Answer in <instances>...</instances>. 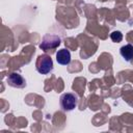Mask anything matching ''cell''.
I'll use <instances>...</instances> for the list:
<instances>
[{
    "label": "cell",
    "instance_id": "cell-1",
    "mask_svg": "<svg viewBox=\"0 0 133 133\" xmlns=\"http://www.w3.org/2000/svg\"><path fill=\"white\" fill-rule=\"evenodd\" d=\"M78 104V97L73 92H64L59 98V105L62 111L69 112L74 110Z\"/></svg>",
    "mask_w": 133,
    "mask_h": 133
},
{
    "label": "cell",
    "instance_id": "cell-2",
    "mask_svg": "<svg viewBox=\"0 0 133 133\" xmlns=\"http://www.w3.org/2000/svg\"><path fill=\"white\" fill-rule=\"evenodd\" d=\"M36 71L42 75H47L53 71V60L52 58L47 55L43 54L37 57L36 63H35Z\"/></svg>",
    "mask_w": 133,
    "mask_h": 133
},
{
    "label": "cell",
    "instance_id": "cell-3",
    "mask_svg": "<svg viewBox=\"0 0 133 133\" xmlns=\"http://www.w3.org/2000/svg\"><path fill=\"white\" fill-rule=\"evenodd\" d=\"M60 37L55 34H46L44 35L42 43L39 44V48L44 51H49L52 49L57 48L60 45Z\"/></svg>",
    "mask_w": 133,
    "mask_h": 133
},
{
    "label": "cell",
    "instance_id": "cell-4",
    "mask_svg": "<svg viewBox=\"0 0 133 133\" xmlns=\"http://www.w3.org/2000/svg\"><path fill=\"white\" fill-rule=\"evenodd\" d=\"M7 84L11 87H16V88H23L26 86V80L25 78L19 74V73H10L7 76Z\"/></svg>",
    "mask_w": 133,
    "mask_h": 133
},
{
    "label": "cell",
    "instance_id": "cell-5",
    "mask_svg": "<svg viewBox=\"0 0 133 133\" xmlns=\"http://www.w3.org/2000/svg\"><path fill=\"white\" fill-rule=\"evenodd\" d=\"M56 61L61 65H68L71 62V52L66 49H60L56 52Z\"/></svg>",
    "mask_w": 133,
    "mask_h": 133
},
{
    "label": "cell",
    "instance_id": "cell-6",
    "mask_svg": "<svg viewBox=\"0 0 133 133\" xmlns=\"http://www.w3.org/2000/svg\"><path fill=\"white\" fill-rule=\"evenodd\" d=\"M119 54H121V56H122L126 61L132 60V59H133V45L127 44V45L121 47V49H119Z\"/></svg>",
    "mask_w": 133,
    "mask_h": 133
},
{
    "label": "cell",
    "instance_id": "cell-7",
    "mask_svg": "<svg viewBox=\"0 0 133 133\" xmlns=\"http://www.w3.org/2000/svg\"><path fill=\"white\" fill-rule=\"evenodd\" d=\"M110 37H111V41L114 42V43H119L122 39H123V33L118 30H115L113 32H111L110 34Z\"/></svg>",
    "mask_w": 133,
    "mask_h": 133
}]
</instances>
